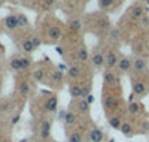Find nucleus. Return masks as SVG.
<instances>
[{
  "label": "nucleus",
  "mask_w": 149,
  "mask_h": 142,
  "mask_svg": "<svg viewBox=\"0 0 149 142\" xmlns=\"http://www.w3.org/2000/svg\"><path fill=\"white\" fill-rule=\"evenodd\" d=\"M131 72H134L136 75H143L146 72H149V64L148 60L143 57H134L133 58V69Z\"/></svg>",
  "instance_id": "obj_1"
},
{
  "label": "nucleus",
  "mask_w": 149,
  "mask_h": 142,
  "mask_svg": "<svg viewBox=\"0 0 149 142\" xmlns=\"http://www.w3.org/2000/svg\"><path fill=\"white\" fill-rule=\"evenodd\" d=\"M118 61H119V56H118V53H116L113 48L107 49L106 53H104V66H106L107 69L116 67Z\"/></svg>",
  "instance_id": "obj_2"
},
{
  "label": "nucleus",
  "mask_w": 149,
  "mask_h": 142,
  "mask_svg": "<svg viewBox=\"0 0 149 142\" xmlns=\"http://www.w3.org/2000/svg\"><path fill=\"white\" fill-rule=\"evenodd\" d=\"M90 60H91L94 67L100 69V67L104 66V53H103L100 48H95L93 53H91V56H90Z\"/></svg>",
  "instance_id": "obj_3"
},
{
  "label": "nucleus",
  "mask_w": 149,
  "mask_h": 142,
  "mask_svg": "<svg viewBox=\"0 0 149 142\" xmlns=\"http://www.w3.org/2000/svg\"><path fill=\"white\" fill-rule=\"evenodd\" d=\"M145 12H148V8H145L142 3H137V5H133L128 9V17L133 21H137V20H140L145 15Z\"/></svg>",
  "instance_id": "obj_4"
},
{
  "label": "nucleus",
  "mask_w": 149,
  "mask_h": 142,
  "mask_svg": "<svg viewBox=\"0 0 149 142\" xmlns=\"http://www.w3.org/2000/svg\"><path fill=\"white\" fill-rule=\"evenodd\" d=\"M88 142H103L104 141V130L97 126H93L88 130Z\"/></svg>",
  "instance_id": "obj_5"
},
{
  "label": "nucleus",
  "mask_w": 149,
  "mask_h": 142,
  "mask_svg": "<svg viewBox=\"0 0 149 142\" xmlns=\"http://www.w3.org/2000/svg\"><path fill=\"white\" fill-rule=\"evenodd\" d=\"M116 69H118L119 73H128V72H131V69H133V58L125 57V56L119 57V61L116 64Z\"/></svg>",
  "instance_id": "obj_6"
},
{
  "label": "nucleus",
  "mask_w": 149,
  "mask_h": 142,
  "mask_svg": "<svg viewBox=\"0 0 149 142\" xmlns=\"http://www.w3.org/2000/svg\"><path fill=\"white\" fill-rule=\"evenodd\" d=\"M131 88H133V93L136 96H146L148 94V87H146V82L142 81V79H133L131 82Z\"/></svg>",
  "instance_id": "obj_7"
},
{
  "label": "nucleus",
  "mask_w": 149,
  "mask_h": 142,
  "mask_svg": "<svg viewBox=\"0 0 149 142\" xmlns=\"http://www.w3.org/2000/svg\"><path fill=\"white\" fill-rule=\"evenodd\" d=\"M51 129H52V121L49 118H45L42 120L40 126H39V136L40 139H48L49 136H51Z\"/></svg>",
  "instance_id": "obj_8"
},
{
  "label": "nucleus",
  "mask_w": 149,
  "mask_h": 142,
  "mask_svg": "<svg viewBox=\"0 0 149 142\" xmlns=\"http://www.w3.org/2000/svg\"><path fill=\"white\" fill-rule=\"evenodd\" d=\"M3 25H5V29H8V30H17V29H19L18 17H17L15 14L8 15V17L3 20Z\"/></svg>",
  "instance_id": "obj_9"
},
{
  "label": "nucleus",
  "mask_w": 149,
  "mask_h": 142,
  "mask_svg": "<svg viewBox=\"0 0 149 142\" xmlns=\"http://www.w3.org/2000/svg\"><path fill=\"white\" fill-rule=\"evenodd\" d=\"M63 79H64V75H63V70H60V69H54L49 73V84H52V85H60L63 82Z\"/></svg>",
  "instance_id": "obj_10"
},
{
  "label": "nucleus",
  "mask_w": 149,
  "mask_h": 142,
  "mask_svg": "<svg viewBox=\"0 0 149 142\" xmlns=\"http://www.w3.org/2000/svg\"><path fill=\"white\" fill-rule=\"evenodd\" d=\"M46 34H48V39L51 41V42H57V41L61 39V34H63V32H61V29L58 27V25H51V27L48 29Z\"/></svg>",
  "instance_id": "obj_11"
},
{
  "label": "nucleus",
  "mask_w": 149,
  "mask_h": 142,
  "mask_svg": "<svg viewBox=\"0 0 149 142\" xmlns=\"http://www.w3.org/2000/svg\"><path fill=\"white\" fill-rule=\"evenodd\" d=\"M118 105H119V102L115 96H106L103 99V106L106 111H115L118 108Z\"/></svg>",
  "instance_id": "obj_12"
},
{
  "label": "nucleus",
  "mask_w": 149,
  "mask_h": 142,
  "mask_svg": "<svg viewBox=\"0 0 149 142\" xmlns=\"http://www.w3.org/2000/svg\"><path fill=\"white\" fill-rule=\"evenodd\" d=\"M103 82L106 85H115L118 82V75L115 73V70L112 69H107L104 73H103Z\"/></svg>",
  "instance_id": "obj_13"
},
{
  "label": "nucleus",
  "mask_w": 149,
  "mask_h": 142,
  "mask_svg": "<svg viewBox=\"0 0 149 142\" xmlns=\"http://www.w3.org/2000/svg\"><path fill=\"white\" fill-rule=\"evenodd\" d=\"M82 90H84V87H82V84H79V82H73V84H70V87H69V91H70V96L73 97V99H82Z\"/></svg>",
  "instance_id": "obj_14"
},
{
  "label": "nucleus",
  "mask_w": 149,
  "mask_h": 142,
  "mask_svg": "<svg viewBox=\"0 0 149 142\" xmlns=\"http://www.w3.org/2000/svg\"><path fill=\"white\" fill-rule=\"evenodd\" d=\"M76 58H78V61H81V63H86V61L90 60L88 48H86L85 45L78 46V49H76Z\"/></svg>",
  "instance_id": "obj_15"
},
{
  "label": "nucleus",
  "mask_w": 149,
  "mask_h": 142,
  "mask_svg": "<svg viewBox=\"0 0 149 142\" xmlns=\"http://www.w3.org/2000/svg\"><path fill=\"white\" fill-rule=\"evenodd\" d=\"M57 106H58V100H57L55 96H51V97L46 99V102H45V111L46 112H49V114L57 112V109H58Z\"/></svg>",
  "instance_id": "obj_16"
},
{
  "label": "nucleus",
  "mask_w": 149,
  "mask_h": 142,
  "mask_svg": "<svg viewBox=\"0 0 149 142\" xmlns=\"http://www.w3.org/2000/svg\"><path fill=\"white\" fill-rule=\"evenodd\" d=\"M67 75H69V78L70 79H79L81 76H82V67L79 66V64H72V66L67 69Z\"/></svg>",
  "instance_id": "obj_17"
},
{
  "label": "nucleus",
  "mask_w": 149,
  "mask_h": 142,
  "mask_svg": "<svg viewBox=\"0 0 149 142\" xmlns=\"http://www.w3.org/2000/svg\"><path fill=\"white\" fill-rule=\"evenodd\" d=\"M76 111L82 115H86L90 112V102L86 99H78L76 100Z\"/></svg>",
  "instance_id": "obj_18"
},
{
  "label": "nucleus",
  "mask_w": 149,
  "mask_h": 142,
  "mask_svg": "<svg viewBox=\"0 0 149 142\" xmlns=\"http://www.w3.org/2000/svg\"><path fill=\"white\" fill-rule=\"evenodd\" d=\"M66 124V127H73V126H76L78 124V115L74 114V111L72 109H67V114H66V118L63 121Z\"/></svg>",
  "instance_id": "obj_19"
},
{
  "label": "nucleus",
  "mask_w": 149,
  "mask_h": 142,
  "mask_svg": "<svg viewBox=\"0 0 149 142\" xmlns=\"http://www.w3.org/2000/svg\"><path fill=\"white\" fill-rule=\"evenodd\" d=\"M69 27H70V30H72L73 33H79V32L82 30V27H84V22H82L81 18L74 17V18H72V20L69 21Z\"/></svg>",
  "instance_id": "obj_20"
},
{
  "label": "nucleus",
  "mask_w": 149,
  "mask_h": 142,
  "mask_svg": "<svg viewBox=\"0 0 149 142\" xmlns=\"http://www.w3.org/2000/svg\"><path fill=\"white\" fill-rule=\"evenodd\" d=\"M45 78H46V69L43 66H39L33 70V79L36 82H42L45 81Z\"/></svg>",
  "instance_id": "obj_21"
},
{
  "label": "nucleus",
  "mask_w": 149,
  "mask_h": 142,
  "mask_svg": "<svg viewBox=\"0 0 149 142\" xmlns=\"http://www.w3.org/2000/svg\"><path fill=\"white\" fill-rule=\"evenodd\" d=\"M119 132L124 135V136H131L133 133H134V126L130 123V121H122V124H121V127H119Z\"/></svg>",
  "instance_id": "obj_22"
},
{
  "label": "nucleus",
  "mask_w": 149,
  "mask_h": 142,
  "mask_svg": "<svg viewBox=\"0 0 149 142\" xmlns=\"http://www.w3.org/2000/svg\"><path fill=\"white\" fill-rule=\"evenodd\" d=\"M67 142H84V135L81 130H72L67 135Z\"/></svg>",
  "instance_id": "obj_23"
},
{
  "label": "nucleus",
  "mask_w": 149,
  "mask_h": 142,
  "mask_svg": "<svg viewBox=\"0 0 149 142\" xmlns=\"http://www.w3.org/2000/svg\"><path fill=\"white\" fill-rule=\"evenodd\" d=\"M97 5L100 9H112L118 5V0H97Z\"/></svg>",
  "instance_id": "obj_24"
},
{
  "label": "nucleus",
  "mask_w": 149,
  "mask_h": 142,
  "mask_svg": "<svg viewBox=\"0 0 149 142\" xmlns=\"http://www.w3.org/2000/svg\"><path fill=\"white\" fill-rule=\"evenodd\" d=\"M107 123H109V126H110L112 129L119 130V127H121V124H122V118L119 117V115H110L109 120H107Z\"/></svg>",
  "instance_id": "obj_25"
},
{
  "label": "nucleus",
  "mask_w": 149,
  "mask_h": 142,
  "mask_svg": "<svg viewBox=\"0 0 149 142\" xmlns=\"http://www.w3.org/2000/svg\"><path fill=\"white\" fill-rule=\"evenodd\" d=\"M21 49H22V51H24V53H26V54H31L33 51L36 49L30 37H27V39H24V41L21 42Z\"/></svg>",
  "instance_id": "obj_26"
},
{
  "label": "nucleus",
  "mask_w": 149,
  "mask_h": 142,
  "mask_svg": "<svg viewBox=\"0 0 149 142\" xmlns=\"http://www.w3.org/2000/svg\"><path fill=\"white\" fill-rule=\"evenodd\" d=\"M142 111H143V108H142V103L140 102H131L130 105H128V112L131 115H140Z\"/></svg>",
  "instance_id": "obj_27"
},
{
  "label": "nucleus",
  "mask_w": 149,
  "mask_h": 142,
  "mask_svg": "<svg viewBox=\"0 0 149 142\" xmlns=\"http://www.w3.org/2000/svg\"><path fill=\"white\" fill-rule=\"evenodd\" d=\"M30 91H31L30 84H29L27 81H22V82L19 84V87H18V93H19L22 97H27V96L30 94Z\"/></svg>",
  "instance_id": "obj_28"
},
{
  "label": "nucleus",
  "mask_w": 149,
  "mask_h": 142,
  "mask_svg": "<svg viewBox=\"0 0 149 142\" xmlns=\"http://www.w3.org/2000/svg\"><path fill=\"white\" fill-rule=\"evenodd\" d=\"M9 67L14 72H22V69H21V58L19 57H12L10 61H9Z\"/></svg>",
  "instance_id": "obj_29"
},
{
  "label": "nucleus",
  "mask_w": 149,
  "mask_h": 142,
  "mask_svg": "<svg viewBox=\"0 0 149 142\" xmlns=\"http://www.w3.org/2000/svg\"><path fill=\"white\" fill-rule=\"evenodd\" d=\"M17 17H18V24H19V29H27L29 25H30V22H29V18L24 15V14H17Z\"/></svg>",
  "instance_id": "obj_30"
},
{
  "label": "nucleus",
  "mask_w": 149,
  "mask_h": 142,
  "mask_svg": "<svg viewBox=\"0 0 149 142\" xmlns=\"http://www.w3.org/2000/svg\"><path fill=\"white\" fill-rule=\"evenodd\" d=\"M21 58V69L22 70H29L31 67V58L30 57H19Z\"/></svg>",
  "instance_id": "obj_31"
},
{
  "label": "nucleus",
  "mask_w": 149,
  "mask_h": 142,
  "mask_svg": "<svg viewBox=\"0 0 149 142\" xmlns=\"http://www.w3.org/2000/svg\"><path fill=\"white\" fill-rule=\"evenodd\" d=\"M109 41L112 44L119 41V30L118 29H110V32H109Z\"/></svg>",
  "instance_id": "obj_32"
},
{
  "label": "nucleus",
  "mask_w": 149,
  "mask_h": 142,
  "mask_svg": "<svg viewBox=\"0 0 149 142\" xmlns=\"http://www.w3.org/2000/svg\"><path fill=\"white\" fill-rule=\"evenodd\" d=\"M30 39H31V42H33V45H34V48H36V49H37V48L40 46V44H42L40 37H37V36H31Z\"/></svg>",
  "instance_id": "obj_33"
},
{
  "label": "nucleus",
  "mask_w": 149,
  "mask_h": 142,
  "mask_svg": "<svg viewBox=\"0 0 149 142\" xmlns=\"http://www.w3.org/2000/svg\"><path fill=\"white\" fill-rule=\"evenodd\" d=\"M55 2L57 0H43V6L45 8H52L55 5Z\"/></svg>",
  "instance_id": "obj_34"
},
{
  "label": "nucleus",
  "mask_w": 149,
  "mask_h": 142,
  "mask_svg": "<svg viewBox=\"0 0 149 142\" xmlns=\"http://www.w3.org/2000/svg\"><path fill=\"white\" fill-rule=\"evenodd\" d=\"M66 114H67V111H64V109H63V111H60V112H58V120H60V121H64Z\"/></svg>",
  "instance_id": "obj_35"
},
{
  "label": "nucleus",
  "mask_w": 149,
  "mask_h": 142,
  "mask_svg": "<svg viewBox=\"0 0 149 142\" xmlns=\"http://www.w3.org/2000/svg\"><path fill=\"white\" fill-rule=\"evenodd\" d=\"M140 24H142V25H149V17H148V15H146V17L143 15V17L140 18Z\"/></svg>",
  "instance_id": "obj_36"
},
{
  "label": "nucleus",
  "mask_w": 149,
  "mask_h": 142,
  "mask_svg": "<svg viewBox=\"0 0 149 142\" xmlns=\"http://www.w3.org/2000/svg\"><path fill=\"white\" fill-rule=\"evenodd\" d=\"M18 121H19V115H15V117H14V118H12V121H10V124H12V126H15V124H17Z\"/></svg>",
  "instance_id": "obj_37"
},
{
  "label": "nucleus",
  "mask_w": 149,
  "mask_h": 142,
  "mask_svg": "<svg viewBox=\"0 0 149 142\" xmlns=\"http://www.w3.org/2000/svg\"><path fill=\"white\" fill-rule=\"evenodd\" d=\"M142 3L146 5V8H148V6H149V0H142Z\"/></svg>",
  "instance_id": "obj_38"
},
{
  "label": "nucleus",
  "mask_w": 149,
  "mask_h": 142,
  "mask_svg": "<svg viewBox=\"0 0 149 142\" xmlns=\"http://www.w3.org/2000/svg\"><path fill=\"white\" fill-rule=\"evenodd\" d=\"M57 53H58V54H63V53H64V51H63V49H61V48H57Z\"/></svg>",
  "instance_id": "obj_39"
},
{
  "label": "nucleus",
  "mask_w": 149,
  "mask_h": 142,
  "mask_svg": "<svg viewBox=\"0 0 149 142\" xmlns=\"http://www.w3.org/2000/svg\"><path fill=\"white\" fill-rule=\"evenodd\" d=\"M0 142H10V141H9V139H2Z\"/></svg>",
  "instance_id": "obj_40"
},
{
  "label": "nucleus",
  "mask_w": 149,
  "mask_h": 142,
  "mask_svg": "<svg viewBox=\"0 0 149 142\" xmlns=\"http://www.w3.org/2000/svg\"><path fill=\"white\" fill-rule=\"evenodd\" d=\"M107 142H115V139H113V138H110V139H109Z\"/></svg>",
  "instance_id": "obj_41"
},
{
  "label": "nucleus",
  "mask_w": 149,
  "mask_h": 142,
  "mask_svg": "<svg viewBox=\"0 0 149 142\" xmlns=\"http://www.w3.org/2000/svg\"><path fill=\"white\" fill-rule=\"evenodd\" d=\"M0 87H2V84H0Z\"/></svg>",
  "instance_id": "obj_42"
}]
</instances>
